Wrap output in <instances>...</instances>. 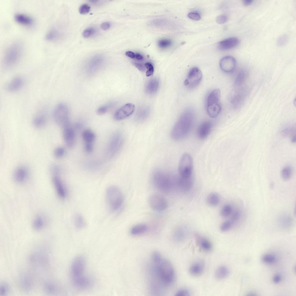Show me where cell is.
I'll return each mask as SVG.
<instances>
[{
	"label": "cell",
	"mask_w": 296,
	"mask_h": 296,
	"mask_svg": "<svg viewBox=\"0 0 296 296\" xmlns=\"http://www.w3.org/2000/svg\"><path fill=\"white\" fill-rule=\"evenodd\" d=\"M195 118L192 110L189 109L185 110L173 127L171 134V138L178 141L186 137L193 127Z\"/></svg>",
	"instance_id": "1"
},
{
	"label": "cell",
	"mask_w": 296,
	"mask_h": 296,
	"mask_svg": "<svg viewBox=\"0 0 296 296\" xmlns=\"http://www.w3.org/2000/svg\"><path fill=\"white\" fill-rule=\"evenodd\" d=\"M178 177L161 170L155 171L152 175L153 183L159 190L165 193L170 191L175 183H177Z\"/></svg>",
	"instance_id": "2"
},
{
	"label": "cell",
	"mask_w": 296,
	"mask_h": 296,
	"mask_svg": "<svg viewBox=\"0 0 296 296\" xmlns=\"http://www.w3.org/2000/svg\"><path fill=\"white\" fill-rule=\"evenodd\" d=\"M155 264L156 273L163 283L170 284L175 278V272L171 263L166 260H162L160 262Z\"/></svg>",
	"instance_id": "3"
},
{
	"label": "cell",
	"mask_w": 296,
	"mask_h": 296,
	"mask_svg": "<svg viewBox=\"0 0 296 296\" xmlns=\"http://www.w3.org/2000/svg\"><path fill=\"white\" fill-rule=\"evenodd\" d=\"M22 47L20 44L14 42L10 45L4 54L3 63L6 69L13 67L18 62L22 53Z\"/></svg>",
	"instance_id": "4"
},
{
	"label": "cell",
	"mask_w": 296,
	"mask_h": 296,
	"mask_svg": "<svg viewBox=\"0 0 296 296\" xmlns=\"http://www.w3.org/2000/svg\"><path fill=\"white\" fill-rule=\"evenodd\" d=\"M220 98L221 92L218 89L213 90L207 97V112L208 115L211 118H216L221 112L222 107Z\"/></svg>",
	"instance_id": "5"
},
{
	"label": "cell",
	"mask_w": 296,
	"mask_h": 296,
	"mask_svg": "<svg viewBox=\"0 0 296 296\" xmlns=\"http://www.w3.org/2000/svg\"><path fill=\"white\" fill-rule=\"evenodd\" d=\"M106 196L108 206L112 211L118 210L123 203L122 193L117 186L112 185L108 187L106 191Z\"/></svg>",
	"instance_id": "6"
},
{
	"label": "cell",
	"mask_w": 296,
	"mask_h": 296,
	"mask_svg": "<svg viewBox=\"0 0 296 296\" xmlns=\"http://www.w3.org/2000/svg\"><path fill=\"white\" fill-rule=\"evenodd\" d=\"M53 117L56 123L62 128L70 125L69 110L64 103L56 106L53 111Z\"/></svg>",
	"instance_id": "7"
},
{
	"label": "cell",
	"mask_w": 296,
	"mask_h": 296,
	"mask_svg": "<svg viewBox=\"0 0 296 296\" xmlns=\"http://www.w3.org/2000/svg\"><path fill=\"white\" fill-rule=\"evenodd\" d=\"M193 162L191 156L188 153H184L181 157L179 165L180 176L183 178L192 177Z\"/></svg>",
	"instance_id": "8"
},
{
	"label": "cell",
	"mask_w": 296,
	"mask_h": 296,
	"mask_svg": "<svg viewBox=\"0 0 296 296\" xmlns=\"http://www.w3.org/2000/svg\"><path fill=\"white\" fill-rule=\"evenodd\" d=\"M202 78V73L199 68L194 67L189 71L184 84L188 88L193 89L200 84Z\"/></svg>",
	"instance_id": "9"
},
{
	"label": "cell",
	"mask_w": 296,
	"mask_h": 296,
	"mask_svg": "<svg viewBox=\"0 0 296 296\" xmlns=\"http://www.w3.org/2000/svg\"><path fill=\"white\" fill-rule=\"evenodd\" d=\"M105 58L100 54H97L90 58L86 64V71L89 75L94 74L97 72L104 64Z\"/></svg>",
	"instance_id": "10"
},
{
	"label": "cell",
	"mask_w": 296,
	"mask_h": 296,
	"mask_svg": "<svg viewBox=\"0 0 296 296\" xmlns=\"http://www.w3.org/2000/svg\"><path fill=\"white\" fill-rule=\"evenodd\" d=\"M86 265L84 257L81 256L75 257L73 260L71 266V273L72 278L84 275Z\"/></svg>",
	"instance_id": "11"
},
{
	"label": "cell",
	"mask_w": 296,
	"mask_h": 296,
	"mask_svg": "<svg viewBox=\"0 0 296 296\" xmlns=\"http://www.w3.org/2000/svg\"><path fill=\"white\" fill-rule=\"evenodd\" d=\"M148 203L153 210L160 212L165 210L167 204L165 199L161 195L158 194L151 195L148 199Z\"/></svg>",
	"instance_id": "12"
},
{
	"label": "cell",
	"mask_w": 296,
	"mask_h": 296,
	"mask_svg": "<svg viewBox=\"0 0 296 296\" xmlns=\"http://www.w3.org/2000/svg\"><path fill=\"white\" fill-rule=\"evenodd\" d=\"M134 105L132 103H127L118 110L114 115V119L117 121L124 119L131 115L135 110Z\"/></svg>",
	"instance_id": "13"
},
{
	"label": "cell",
	"mask_w": 296,
	"mask_h": 296,
	"mask_svg": "<svg viewBox=\"0 0 296 296\" xmlns=\"http://www.w3.org/2000/svg\"><path fill=\"white\" fill-rule=\"evenodd\" d=\"M219 64L222 71L226 73H230L234 70L236 66V61L233 57L227 56L220 60Z\"/></svg>",
	"instance_id": "14"
},
{
	"label": "cell",
	"mask_w": 296,
	"mask_h": 296,
	"mask_svg": "<svg viewBox=\"0 0 296 296\" xmlns=\"http://www.w3.org/2000/svg\"><path fill=\"white\" fill-rule=\"evenodd\" d=\"M72 280L74 286L80 290L88 289L91 287L92 284L90 278L84 275L72 278Z\"/></svg>",
	"instance_id": "15"
},
{
	"label": "cell",
	"mask_w": 296,
	"mask_h": 296,
	"mask_svg": "<svg viewBox=\"0 0 296 296\" xmlns=\"http://www.w3.org/2000/svg\"><path fill=\"white\" fill-rule=\"evenodd\" d=\"M63 128V137L65 143L68 147L72 148L74 146L75 142L74 131L70 125Z\"/></svg>",
	"instance_id": "16"
},
{
	"label": "cell",
	"mask_w": 296,
	"mask_h": 296,
	"mask_svg": "<svg viewBox=\"0 0 296 296\" xmlns=\"http://www.w3.org/2000/svg\"><path fill=\"white\" fill-rule=\"evenodd\" d=\"M54 186L59 196L61 198H64L67 194L65 187L58 174L53 175L52 178Z\"/></svg>",
	"instance_id": "17"
},
{
	"label": "cell",
	"mask_w": 296,
	"mask_h": 296,
	"mask_svg": "<svg viewBox=\"0 0 296 296\" xmlns=\"http://www.w3.org/2000/svg\"><path fill=\"white\" fill-rule=\"evenodd\" d=\"M240 41L236 37H230L220 41L218 44V48L221 50H225L230 49L238 46Z\"/></svg>",
	"instance_id": "18"
},
{
	"label": "cell",
	"mask_w": 296,
	"mask_h": 296,
	"mask_svg": "<svg viewBox=\"0 0 296 296\" xmlns=\"http://www.w3.org/2000/svg\"><path fill=\"white\" fill-rule=\"evenodd\" d=\"M212 127V123L209 121H205L199 126L197 131L199 138L202 140L206 138L210 134Z\"/></svg>",
	"instance_id": "19"
},
{
	"label": "cell",
	"mask_w": 296,
	"mask_h": 296,
	"mask_svg": "<svg viewBox=\"0 0 296 296\" xmlns=\"http://www.w3.org/2000/svg\"><path fill=\"white\" fill-rule=\"evenodd\" d=\"M23 80L20 77L14 78L5 86V89L10 92H14L18 90L22 87Z\"/></svg>",
	"instance_id": "20"
},
{
	"label": "cell",
	"mask_w": 296,
	"mask_h": 296,
	"mask_svg": "<svg viewBox=\"0 0 296 296\" xmlns=\"http://www.w3.org/2000/svg\"><path fill=\"white\" fill-rule=\"evenodd\" d=\"M47 119V114L45 110L39 112L34 118L32 123L34 126L37 128L43 127L46 124Z\"/></svg>",
	"instance_id": "21"
},
{
	"label": "cell",
	"mask_w": 296,
	"mask_h": 296,
	"mask_svg": "<svg viewBox=\"0 0 296 296\" xmlns=\"http://www.w3.org/2000/svg\"><path fill=\"white\" fill-rule=\"evenodd\" d=\"M204 269V263L202 261H197L191 265L189 271L191 275L197 276L201 275L203 272Z\"/></svg>",
	"instance_id": "22"
},
{
	"label": "cell",
	"mask_w": 296,
	"mask_h": 296,
	"mask_svg": "<svg viewBox=\"0 0 296 296\" xmlns=\"http://www.w3.org/2000/svg\"><path fill=\"white\" fill-rule=\"evenodd\" d=\"M177 184L181 189L184 191L189 190L193 184L192 177L188 178H183L178 177Z\"/></svg>",
	"instance_id": "23"
},
{
	"label": "cell",
	"mask_w": 296,
	"mask_h": 296,
	"mask_svg": "<svg viewBox=\"0 0 296 296\" xmlns=\"http://www.w3.org/2000/svg\"><path fill=\"white\" fill-rule=\"evenodd\" d=\"M122 142V137L119 133L115 134L112 139L109 148L111 153H114L119 147Z\"/></svg>",
	"instance_id": "24"
},
{
	"label": "cell",
	"mask_w": 296,
	"mask_h": 296,
	"mask_svg": "<svg viewBox=\"0 0 296 296\" xmlns=\"http://www.w3.org/2000/svg\"><path fill=\"white\" fill-rule=\"evenodd\" d=\"M229 273V270L227 267L221 265L218 267L215 270L214 276L217 279L222 280L226 278Z\"/></svg>",
	"instance_id": "25"
},
{
	"label": "cell",
	"mask_w": 296,
	"mask_h": 296,
	"mask_svg": "<svg viewBox=\"0 0 296 296\" xmlns=\"http://www.w3.org/2000/svg\"><path fill=\"white\" fill-rule=\"evenodd\" d=\"M27 170L24 167H20L15 171L14 177L15 180L18 183H21L25 181L27 177Z\"/></svg>",
	"instance_id": "26"
},
{
	"label": "cell",
	"mask_w": 296,
	"mask_h": 296,
	"mask_svg": "<svg viewBox=\"0 0 296 296\" xmlns=\"http://www.w3.org/2000/svg\"><path fill=\"white\" fill-rule=\"evenodd\" d=\"M15 21L18 23L22 25H28L32 23L33 20L30 17L25 14L18 13L14 16Z\"/></svg>",
	"instance_id": "27"
},
{
	"label": "cell",
	"mask_w": 296,
	"mask_h": 296,
	"mask_svg": "<svg viewBox=\"0 0 296 296\" xmlns=\"http://www.w3.org/2000/svg\"><path fill=\"white\" fill-rule=\"evenodd\" d=\"M197 240L200 248L205 251H209L212 250V245L208 239L204 237L197 236Z\"/></svg>",
	"instance_id": "28"
},
{
	"label": "cell",
	"mask_w": 296,
	"mask_h": 296,
	"mask_svg": "<svg viewBox=\"0 0 296 296\" xmlns=\"http://www.w3.org/2000/svg\"><path fill=\"white\" fill-rule=\"evenodd\" d=\"M187 231L183 228L177 229L173 234L174 239L176 241L181 242L185 240L187 236Z\"/></svg>",
	"instance_id": "29"
},
{
	"label": "cell",
	"mask_w": 296,
	"mask_h": 296,
	"mask_svg": "<svg viewBox=\"0 0 296 296\" xmlns=\"http://www.w3.org/2000/svg\"><path fill=\"white\" fill-rule=\"evenodd\" d=\"M148 229L147 225L144 224L136 225L133 226L131 229L130 233L134 235H140L147 231Z\"/></svg>",
	"instance_id": "30"
},
{
	"label": "cell",
	"mask_w": 296,
	"mask_h": 296,
	"mask_svg": "<svg viewBox=\"0 0 296 296\" xmlns=\"http://www.w3.org/2000/svg\"><path fill=\"white\" fill-rule=\"evenodd\" d=\"M82 137L85 143H92L95 139V136L92 131L86 129L83 132Z\"/></svg>",
	"instance_id": "31"
},
{
	"label": "cell",
	"mask_w": 296,
	"mask_h": 296,
	"mask_svg": "<svg viewBox=\"0 0 296 296\" xmlns=\"http://www.w3.org/2000/svg\"><path fill=\"white\" fill-rule=\"evenodd\" d=\"M74 223L76 227L79 229H82L85 227L86 223L83 216L78 213L75 215L74 217Z\"/></svg>",
	"instance_id": "32"
},
{
	"label": "cell",
	"mask_w": 296,
	"mask_h": 296,
	"mask_svg": "<svg viewBox=\"0 0 296 296\" xmlns=\"http://www.w3.org/2000/svg\"><path fill=\"white\" fill-rule=\"evenodd\" d=\"M220 197L216 193L210 194L207 198V202L210 206H215L218 205L220 202Z\"/></svg>",
	"instance_id": "33"
},
{
	"label": "cell",
	"mask_w": 296,
	"mask_h": 296,
	"mask_svg": "<svg viewBox=\"0 0 296 296\" xmlns=\"http://www.w3.org/2000/svg\"><path fill=\"white\" fill-rule=\"evenodd\" d=\"M292 174V169L289 166H286L282 169L281 175L282 178L284 180H289L291 177Z\"/></svg>",
	"instance_id": "34"
},
{
	"label": "cell",
	"mask_w": 296,
	"mask_h": 296,
	"mask_svg": "<svg viewBox=\"0 0 296 296\" xmlns=\"http://www.w3.org/2000/svg\"><path fill=\"white\" fill-rule=\"evenodd\" d=\"M44 224L43 218L41 216H37L34 219L32 223L33 227L36 230H40L43 227Z\"/></svg>",
	"instance_id": "35"
},
{
	"label": "cell",
	"mask_w": 296,
	"mask_h": 296,
	"mask_svg": "<svg viewBox=\"0 0 296 296\" xmlns=\"http://www.w3.org/2000/svg\"><path fill=\"white\" fill-rule=\"evenodd\" d=\"M158 85V82L156 79L151 80L147 86V92L150 93H154L157 89Z\"/></svg>",
	"instance_id": "36"
},
{
	"label": "cell",
	"mask_w": 296,
	"mask_h": 296,
	"mask_svg": "<svg viewBox=\"0 0 296 296\" xmlns=\"http://www.w3.org/2000/svg\"><path fill=\"white\" fill-rule=\"evenodd\" d=\"M233 208L229 204L225 205L221 208V215L223 217H227L232 213Z\"/></svg>",
	"instance_id": "37"
},
{
	"label": "cell",
	"mask_w": 296,
	"mask_h": 296,
	"mask_svg": "<svg viewBox=\"0 0 296 296\" xmlns=\"http://www.w3.org/2000/svg\"><path fill=\"white\" fill-rule=\"evenodd\" d=\"M276 258L274 255L270 254H266L262 256L261 257L262 261L264 263L271 264L275 263L276 261Z\"/></svg>",
	"instance_id": "38"
},
{
	"label": "cell",
	"mask_w": 296,
	"mask_h": 296,
	"mask_svg": "<svg viewBox=\"0 0 296 296\" xmlns=\"http://www.w3.org/2000/svg\"><path fill=\"white\" fill-rule=\"evenodd\" d=\"M96 32L95 28L92 27H88L85 29L82 32V35L85 38H88L92 36Z\"/></svg>",
	"instance_id": "39"
},
{
	"label": "cell",
	"mask_w": 296,
	"mask_h": 296,
	"mask_svg": "<svg viewBox=\"0 0 296 296\" xmlns=\"http://www.w3.org/2000/svg\"><path fill=\"white\" fill-rule=\"evenodd\" d=\"M59 35V33L57 30L55 28L49 30L47 34L46 38L49 40H55L58 38Z\"/></svg>",
	"instance_id": "40"
},
{
	"label": "cell",
	"mask_w": 296,
	"mask_h": 296,
	"mask_svg": "<svg viewBox=\"0 0 296 296\" xmlns=\"http://www.w3.org/2000/svg\"><path fill=\"white\" fill-rule=\"evenodd\" d=\"M292 222L291 218L288 216L283 217L280 220V224L282 227H288L290 226Z\"/></svg>",
	"instance_id": "41"
},
{
	"label": "cell",
	"mask_w": 296,
	"mask_h": 296,
	"mask_svg": "<svg viewBox=\"0 0 296 296\" xmlns=\"http://www.w3.org/2000/svg\"><path fill=\"white\" fill-rule=\"evenodd\" d=\"M230 220L224 222L221 225L220 229L222 232H226L229 230L233 225Z\"/></svg>",
	"instance_id": "42"
},
{
	"label": "cell",
	"mask_w": 296,
	"mask_h": 296,
	"mask_svg": "<svg viewBox=\"0 0 296 296\" xmlns=\"http://www.w3.org/2000/svg\"><path fill=\"white\" fill-rule=\"evenodd\" d=\"M172 42L171 40L167 39H162L159 40L158 42V45L160 48H166L171 46Z\"/></svg>",
	"instance_id": "43"
},
{
	"label": "cell",
	"mask_w": 296,
	"mask_h": 296,
	"mask_svg": "<svg viewBox=\"0 0 296 296\" xmlns=\"http://www.w3.org/2000/svg\"><path fill=\"white\" fill-rule=\"evenodd\" d=\"M241 215V211L240 210H236L232 213L230 220L234 224L240 219Z\"/></svg>",
	"instance_id": "44"
},
{
	"label": "cell",
	"mask_w": 296,
	"mask_h": 296,
	"mask_svg": "<svg viewBox=\"0 0 296 296\" xmlns=\"http://www.w3.org/2000/svg\"><path fill=\"white\" fill-rule=\"evenodd\" d=\"M288 40V36L285 34L282 35L278 38L277 41V44L280 46H283L287 43Z\"/></svg>",
	"instance_id": "45"
},
{
	"label": "cell",
	"mask_w": 296,
	"mask_h": 296,
	"mask_svg": "<svg viewBox=\"0 0 296 296\" xmlns=\"http://www.w3.org/2000/svg\"><path fill=\"white\" fill-rule=\"evenodd\" d=\"M90 7L87 4H84L81 5L79 9V13L82 14H85L88 13L90 11Z\"/></svg>",
	"instance_id": "46"
},
{
	"label": "cell",
	"mask_w": 296,
	"mask_h": 296,
	"mask_svg": "<svg viewBox=\"0 0 296 296\" xmlns=\"http://www.w3.org/2000/svg\"><path fill=\"white\" fill-rule=\"evenodd\" d=\"M111 105L109 104L101 106L99 107L97 110V114L99 115L103 114L106 113L111 106Z\"/></svg>",
	"instance_id": "47"
},
{
	"label": "cell",
	"mask_w": 296,
	"mask_h": 296,
	"mask_svg": "<svg viewBox=\"0 0 296 296\" xmlns=\"http://www.w3.org/2000/svg\"><path fill=\"white\" fill-rule=\"evenodd\" d=\"M151 259L153 263L155 264L159 263L162 260L160 254L157 251H154L153 253L151 255Z\"/></svg>",
	"instance_id": "48"
},
{
	"label": "cell",
	"mask_w": 296,
	"mask_h": 296,
	"mask_svg": "<svg viewBox=\"0 0 296 296\" xmlns=\"http://www.w3.org/2000/svg\"><path fill=\"white\" fill-rule=\"evenodd\" d=\"M65 149L62 147H58L55 150L54 154L55 157L60 158L63 156L65 153Z\"/></svg>",
	"instance_id": "49"
},
{
	"label": "cell",
	"mask_w": 296,
	"mask_h": 296,
	"mask_svg": "<svg viewBox=\"0 0 296 296\" xmlns=\"http://www.w3.org/2000/svg\"><path fill=\"white\" fill-rule=\"evenodd\" d=\"M176 296H189L190 293L189 291L186 288H183L179 289L175 294Z\"/></svg>",
	"instance_id": "50"
},
{
	"label": "cell",
	"mask_w": 296,
	"mask_h": 296,
	"mask_svg": "<svg viewBox=\"0 0 296 296\" xmlns=\"http://www.w3.org/2000/svg\"><path fill=\"white\" fill-rule=\"evenodd\" d=\"M145 67L147 70L146 72V75L149 77L153 75L154 72V68L152 65L150 63L147 62L145 64Z\"/></svg>",
	"instance_id": "51"
},
{
	"label": "cell",
	"mask_w": 296,
	"mask_h": 296,
	"mask_svg": "<svg viewBox=\"0 0 296 296\" xmlns=\"http://www.w3.org/2000/svg\"><path fill=\"white\" fill-rule=\"evenodd\" d=\"M295 130V127H287L282 130V134L284 136H288L293 132Z\"/></svg>",
	"instance_id": "52"
},
{
	"label": "cell",
	"mask_w": 296,
	"mask_h": 296,
	"mask_svg": "<svg viewBox=\"0 0 296 296\" xmlns=\"http://www.w3.org/2000/svg\"><path fill=\"white\" fill-rule=\"evenodd\" d=\"M188 17L190 19L195 21L199 20L201 18V16L198 12H191L189 13L188 15Z\"/></svg>",
	"instance_id": "53"
},
{
	"label": "cell",
	"mask_w": 296,
	"mask_h": 296,
	"mask_svg": "<svg viewBox=\"0 0 296 296\" xmlns=\"http://www.w3.org/2000/svg\"><path fill=\"white\" fill-rule=\"evenodd\" d=\"M228 19L227 16L222 15L218 16L216 18V22L219 24H223L225 23Z\"/></svg>",
	"instance_id": "54"
},
{
	"label": "cell",
	"mask_w": 296,
	"mask_h": 296,
	"mask_svg": "<svg viewBox=\"0 0 296 296\" xmlns=\"http://www.w3.org/2000/svg\"><path fill=\"white\" fill-rule=\"evenodd\" d=\"M111 26V23L108 22H105L101 25V28L103 30H106L108 29Z\"/></svg>",
	"instance_id": "55"
},
{
	"label": "cell",
	"mask_w": 296,
	"mask_h": 296,
	"mask_svg": "<svg viewBox=\"0 0 296 296\" xmlns=\"http://www.w3.org/2000/svg\"><path fill=\"white\" fill-rule=\"evenodd\" d=\"M133 64L136 68L141 71H144L145 70V66L140 63L134 62L133 63Z\"/></svg>",
	"instance_id": "56"
},
{
	"label": "cell",
	"mask_w": 296,
	"mask_h": 296,
	"mask_svg": "<svg viewBox=\"0 0 296 296\" xmlns=\"http://www.w3.org/2000/svg\"><path fill=\"white\" fill-rule=\"evenodd\" d=\"M85 151L87 153H90L93 150L92 143H85Z\"/></svg>",
	"instance_id": "57"
},
{
	"label": "cell",
	"mask_w": 296,
	"mask_h": 296,
	"mask_svg": "<svg viewBox=\"0 0 296 296\" xmlns=\"http://www.w3.org/2000/svg\"><path fill=\"white\" fill-rule=\"evenodd\" d=\"M281 276L278 274L275 275L273 278V281L275 283H278L281 280Z\"/></svg>",
	"instance_id": "58"
},
{
	"label": "cell",
	"mask_w": 296,
	"mask_h": 296,
	"mask_svg": "<svg viewBox=\"0 0 296 296\" xmlns=\"http://www.w3.org/2000/svg\"><path fill=\"white\" fill-rule=\"evenodd\" d=\"M125 54L127 56L132 58H134L135 57V54L130 51H126Z\"/></svg>",
	"instance_id": "59"
},
{
	"label": "cell",
	"mask_w": 296,
	"mask_h": 296,
	"mask_svg": "<svg viewBox=\"0 0 296 296\" xmlns=\"http://www.w3.org/2000/svg\"><path fill=\"white\" fill-rule=\"evenodd\" d=\"M253 1V0H245L243 1V3L245 5L248 6L252 4Z\"/></svg>",
	"instance_id": "60"
},
{
	"label": "cell",
	"mask_w": 296,
	"mask_h": 296,
	"mask_svg": "<svg viewBox=\"0 0 296 296\" xmlns=\"http://www.w3.org/2000/svg\"><path fill=\"white\" fill-rule=\"evenodd\" d=\"M135 58L138 60H141L143 58V56L139 53H136L135 54Z\"/></svg>",
	"instance_id": "61"
},
{
	"label": "cell",
	"mask_w": 296,
	"mask_h": 296,
	"mask_svg": "<svg viewBox=\"0 0 296 296\" xmlns=\"http://www.w3.org/2000/svg\"><path fill=\"white\" fill-rule=\"evenodd\" d=\"M291 141L293 143H295L296 142V136L295 135H294L292 138L291 139Z\"/></svg>",
	"instance_id": "62"
}]
</instances>
